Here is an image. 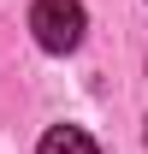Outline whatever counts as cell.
<instances>
[{
	"label": "cell",
	"mask_w": 148,
	"mask_h": 154,
	"mask_svg": "<svg viewBox=\"0 0 148 154\" xmlns=\"http://www.w3.org/2000/svg\"><path fill=\"white\" fill-rule=\"evenodd\" d=\"M30 30L48 54H71L83 42V6L77 0H36L30 6Z\"/></svg>",
	"instance_id": "obj_1"
},
{
	"label": "cell",
	"mask_w": 148,
	"mask_h": 154,
	"mask_svg": "<svg viewBox=\"0 0 148 154\" xmlns=\"http://www.w3.org/2000/svg\"><path fill=\"white\" fill-rule=\"evenodd\" d=\"M42 154H101V148H95L89 131H77V125H54V131L42 136Z\"/></svg>",
	"instance_id": "obj_2"
}]
</instances>
